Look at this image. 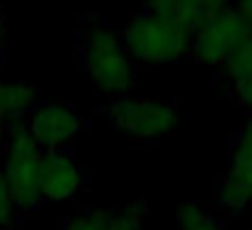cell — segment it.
I'll use <instances>...</instances> for the list:
<instances>
[{"mask_svg":"<svg viewBox=\"0 0 252 230\" xmlns=\"http://www.w3.org/2000/svg\"><path fill=\"white\" fill-rule=\"evenodd\" d=\"M83 67L99 94L121 96L134 86V62L124 40L105 22H92L83 35Z\"/></svg>","mask_w":252,"mask_h":230,"instance_id":"cell-1","label":"cell"},{"mask_svg":"<svg viewBox=\"0 0 252 230\" xmlns=\"http://www.w3.org/2000/svg\"><path fill=\"white\" fill-rule=\"evenodd\" d=\"M124 46L131 59L145 64H169L190 51V32L161 14L142 11L126 24Z\"/></svg>","mask_w":252,"mask_h":230,"instance_id":"cell-2","label":"cell"},{"mask_svg":"<svg viewBox=\"0 0 252 230\" xmlns=\"http://www.w3.org/2000/svg\"><path fill=\"white\" fill-rule=\"evenodd\" d=\"M46 153L25 126H16L3 147V177L14 196L16 211L27 214L40 203V172Z\"/></svg>","mask_w":252,"mask_h":230,"instance_id":"cell-3","label":"cell"},{"mask_svg":"<svg viewBox=\"0 0 252 230\" xmlns=\"http://www.w3.org/2000/svg\"><path fill=\"white\" fill-rule=\"evenodd\" d=\"M110 120L134 139H158L177 126V107L153 96H121L110 107Z\"/></svg>","mask_w":252,"mask_h":230,"instance_id":"cell-4","label":"cell"},{"mask_svg":"<svg viewBox=\"0 0 252 230\" xmlns=\"http://www.w3.org/2000/svg\"><path fill=\"white\" fill-rule=\"evenodd\" d=\"M252 32V27L242 16L231 8L220 11L218 16L207 19L190 35V57L199 64H209V67H225V62L233 57L244 38Z\"/></svg>","mask_w":252,"mask_h":230,"instance_id":"cell-5","label":"cell"},{"mask_svg":"<svg viewBox=\"0 0 252 230\" xmlns=\"http://www.w3.org/2000/svg\"><path fill=\"white\" fill-rule=\"evenodd\" d=\"M25 129L43 150L54 153L81 131V118H78L75 107L67 102H46L30 113Z\"/></svg>","mask_w":252,"mask_h":230,"instance_id":"cell-6","label":"cell"},{"mask_svg":"<svg viewBox=\"0 0 252 230\" xmlns=\"http://www.w3.org/2000/svg\"><path fill=\"white\" fill-rule=\"evenodd\" d=\"M218 201L228 211H244L252 201V120L239 134L231 153V169L218 185Z\"/></svg>","mask_w":252,"mask_h":230,"instance_id":"cell-7","label":"cell"},{"mask_svg":"<svg viewBox=\"0 0 252 230\" xmlns=\"http://www.w3.org/2000/svg\"><path fill=\"white\" fill-rule=\"evenodd\" d=\"M83 187V174L75 158L64 150L46 153L40 172V198L46 201H67Z\"/></svg>","mask_w":252,"mask_h":230,"instance_id":"cell-8","label":"cell"},{"mask_svg":"<svg viewBox=\"0 0 252 230\" xmlns=\"http://www.w3.org/2000/svg\"><path fill=\"white\" fill-rule=\"evenodd\" d=\"M225 8H231V0H145V11L183 24L190 35Z\"/></svg>","mask_w":252,"mask_h":230,"instance_id":"cell-9","label":"cell"},{"mask_svg":"<svg viewBox=\"0 0 252 230\" xmlns=\"http://www.w3.org/2000/svg\"><path fill=\"white\" fill-rule=\"evenodd\" d=\"M35 107H38V88L32 83L0 78V123L30 115Z\"/></svg>","mask_w":252,"mask_h":230,"instance_id":"cell-10","label":"cell"},{"mask_svg":"<svg viewBox=\"0 0 252 230\" xmlns=\"http://www.w3.org/2000/svg\"><path fill=\"white\" fill-rule=\"evenodd\" d=\"M177 225L180 230H225L223 222L212 214V209H207L204 203H196V201H188L180 206Z\"/></svg>","mask_w":252,"mask_h":230,"instance_id":"cell-11","label":"cell"},{"mask_svg":"<svg viewBox=\"0 0 252 230\" xmlns=\"http://www.w3.org/2000/svg\"><path fill=\"white\" fill-rule=\"evenodd\" d=\"M225 75L231 81H242V78H250L252 75V32L244 38V43L233 51V57L225 62Z\"/></svg>","mask_w":252,"mask_h":230,"instance_id":"cell-12","label":"cell"},{"mask_svg":"<svg viewBox=\"0 0 252 230\" xmlns=\"http://www.w3.org/2000/svg\"><path fill=\"white\" fill-rule=\"evenodd\" d=\"M142 220H145V206L140 201L129 203L124 211L110 214L107 230H142Z\"/></svg>","mask_w":252,"mask_h":230,"instance_id":"cell-13","label":"cell"},{"mask_svg":"<svg viewBox=\"0 0 252 230\" xmlns=\"http://www.w3.org/2000/svg\"><path fill=\"white\" fill-rule=\"evenodd\" d=\"M107 222H110V211L86 209L81 214H75L73 220H67V225L62 230H107Z\"/></svg>","mask_w":252,"mask_h":230,"instance_id":"cell-14","label":"cell"},{"mask_svg":"<svg viewBox=\"0 0 252 230\" xmlns=\"http://www.w3.org/2000/svg\"><path fill=\"white\" fill-rule=\"evenodd\" d=\"M14 214H16V203H14V196L8 190V182L3 177V169H0V228L11 225Z\"/></svg>","mask_w":252,"mask_h":230,"instance_id":"cell-15","label":"cell"},{"mask_svg":"<svg viewBox=\"0 0 252 230\" xmlns=\"http://www.w3.org/2000/svg\"><path fill=\"white\" fill-rule=\"evenodd\" d=\"M233 99L239 102L242 107H247L252 113V75L250 78H242V81H233V88H231Z\"/></svg>","mask_w":252,"mask_h":230,"instance_id":"cell-16","label":"cell"},{"mask_svg":"<svg viewBox=\"0 0 252 230\" xmlns=\"http://www.w3.org/2000/svg\"><path fill=\"white\" fill-rule=\"evenodd\" d=\"M233 11L252 27V0H236V3H233Z\"/></svg>","mask_w":252,"mask_h":230,"instance_id":"cell-17","label":"cell"},{"mask_svg":"<svg viewBox=\"0 0 252 230\" xmlns=\"http://www.w3.org/2000/svg\"><path fill=\"white\" fill-rule=\"evenodd\" d=\"M5 38V14H3V5H0V43Z\"/></svg>","mask_w":252,"mask_h":230,"instance_id":"cell-18","label":"cell"},{"mask_svg":"<svg viewBox=\"0 0 252 230\" xmlns=\"http://www.w3.org/2000/svg\"><path fill=\"white\" fill-rule=\"evenodd\" d=\"M5 139H8L5 137V126L0 123V153H3V147H5Z\"/></svg>","mask_w":252,"mask_h":230,"instance_id":"cell-19","label":"cell"}]
</instances>
